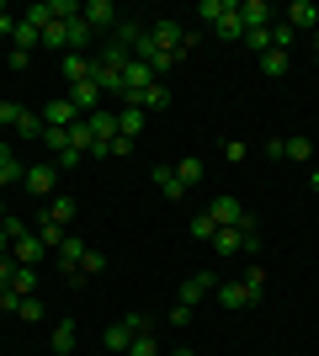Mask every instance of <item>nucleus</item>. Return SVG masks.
<instances>
[{
    "instance_id": "obj_1",
    "label": "nucleus",
    "mask_w": 319,
    "mask_h": 356,
    "mask_svg": "<svg viewBox=\"0 0 319 356\" xmlns=\"http://www.w3.org/2000/svg\"><path fill=\"white\" fill-rule=\"evenodd\" d=\"M128 59H133V54H128V48H117V43H106L101 54H96V86H101V96H122V70H128Z\"/></svg>"
},
{
    "instance_id": "obj_2",
    "label": "nucleus",
    "mask_w": 319,
    "mask_h": 356,
    "mask_svg": "<svg viewBox=\"0 0 319 356\" xmlns=\"http://www.w3.org/2000/svg\"><path fill=\"white\" fill-rule=\"evenodd\" d=\"M149 330H154V319H149V314H122L117 325H106V330H101V346H106L112 356H128L133 335H149Z\"/></svg>"
},
{
    "instance_id": "obj_21",
    "label": "nucleus",
    "mask_w": 319,
    "mask_h": 356,
    "mask_svg": "<svg viewBox=\"0 0 319 356\" xmlns=\"http://www.w3.org/2000/svg\"><path fill=\"white\" fill-rule=\"evenodd\" d=\"M213 38H224V43H245V22H240V6L224 16V22H213Z\"/></svg>"
},
{
    "instance_id": "obj_35",
    "label": "nucleus",
    "mask_w": 319,
    "mask_h": 356,
    "mask_svg": "<svg viewBox=\"0 0 319 356\" xmlns=\"http://www.w3.org/2000/svg\"><path fill=\"white\" fill-rule=\"evenodd\" d=\"M288 160H314V144H309V138H288Z\"/></svg>"
},
{
    "instance_id": "obj_13",
    "label": "nucleus",
    "mask_w": 319,
    "mask_h": 356,
    "mask_svg": "<svg viewBox=\"0 0 319 356\" xmlns=\"http://www.w3.org/2000/svg\"><path fill=\"white\" fill-rule=\"evenodd\" d=\"M154 186H160V197H165V202H181V197H186L181 176H176V165H154Z\"/></svg>"
},
{
    "instance_id": "obj_32",
    "label": "nucleus",
    "mask_w": 319,
    "mask_h": 356,
    "mask_svg": "<svg viewBox=\"0 0 319 356\" xmlns=\"http://www.w3.org/2000/svg\"><path fill=\"white\" fill-rule=\"evenodd\" d=\"M293 38H298V32H293L288 22H272V48H282V54H293Z\"/></svg>"
},
{
    "instance_id": "obj_6",
    "label": "nucleus",
    "mask_w": 319,
    "mask_h": 356,
    "mask_svg": "<svg viewBox=\"0 0 319 356\" xmlns=\"http://www.w3.org/2000/svg\"><path fill=\"white\" fill-rule=\"evenodd\" d=\"M11 261H16V266H32V271H38V266L48 261V245H43V239H38V234L27 229V234H22V239L11 245Z\"/></svg>"
},
{
    "instance_id": "obj_34",
    "label": "nucleus",
    "mask_w": 319,
    "mask_h": 356,
    "mask_svg": "<svg viewBox=\"0 0 319 356\" xmlns=\"http://www.w3.org/2000/svg\"><path fill=\"white\" fill-rule=\"evenodd\" d=\"M43 298H22V309H16V319H32V325H38V319H43Z\"/></svg>"
},
{
    "instance_id": "obj_47",
    "label": "nucleus",
    "mask_w": 319,
    "mask_h": 356,
    "mask_svg": "<svg viewBox=\"0 0 319 356\" xmlns=\"http://www.w3.org/2000/svg\"><path fill=\"white\" fill-rule=\"evenodd\" d=\"M0 255H11V239H6V234H0Z\"/></svg>"
},
{
    "instance_id": "obj_41",
    "label": "nucleus",
    "mask_w": 319,
    "mask_h": 356,
    "mask_svg": "<svg viewBox=\"0 0 319 356\" xmlns=\"http://www.w3.org/2000/svg\"><path fill=\"white\" fill-rule=\"evenodd\" d=\"M245 282L256 287V293H266V266H250V271H245Z\"/></svg>"
},
{
    "instance_id": "obj_28",
    "label": "nucleus",
    "mask_w": 319,
    "mask_h": 356,
    "mask_svg": "<svg viewBox=\"0 0 319 356\" xmlns=\"http://www.w3.org/2000/svg\"><path fill=\"white\" fill-rule=\"evenodd\" d=\"M11 293H16V298H38V271L22 266V271L11 277Z\"/></svg>"
},
{
    "instance_id": "obj_36",
    "label": "nucleus",
    "mask_w": 319,
    "mask_h": 356,
    "mask_svg": "<svg viewBox=\"0 0 319 356\" xmlns=\"http://www.w3.org/2000/svg\"><path fill=\"white\" fill-rule=\"evenodd\" d=\"M218 234V223L208 218V213H197V218H192V239H213Z\"/></svg>"
},
{
    "instance_id": "obj_16",
    "label": "nucleus",
    "mask_w": 319,
    "mask_h": 356,
    "mask_svg": "<svg viewBox=\"0 0 319 356\" xmlns=\"http://www.w3.org/2000/svg\"><path fill=\"white\" fill-rule=\"evenodd\" d=\"M11 48H22V54H32V48H43V32L32 27L27 16H16V27H11Z\"/></svg>"
},
{
    "instance_id": "obj_15",
    "label": "nucleus",
    "mask_w": 319,
    "mask_h": 356,
    "mask_svg": "<svg viewBox=\"0 0 319 356\" xmlns=\"http://www.w3.org/2000/svg\"><path fill=\"white\" fill-rule=\"evenodd\" d=\"M245 223H250V218H245ZM245 223H234V229H218L208 245H213L218 255H240V250H245Z\"/></svg>"
},
{
    "instance_id": "obj_22",
    "label": "nucleus",
    "mask_w": 319,
    "mask_h": 356,
    "mask_svg": "<svg viewBox=\"0 0 319 356\" xmlns=\"http://www.w3.org/2000/svg\"><path fill=\"white\" fill-rule=\"evenodd\" d=\"M32 234L43 239L48 250H59L64 239H69V229H64V223H54V218H38V223H32Z\"/></svg>"
},
{
    "instance_id": "obj_49",
    "label": "nucleus",
    "mask_w": 319,
    "mask_h": 356,
    "mask_svg": "<svg viewBox=\"0 0 319 356\" xmlns=\"http://www.w3.org/2000/svg\"><path fill=\"white\" fill-rule=\"evenodd\" d=\"M0 218H6V197H0Z\"/></svg>"
},
{
    "instance_id": "obj_38",
    "label": "nucleus",
    "mask_w": 319,
    "mask_h": 356,
    "mask_svg": "<svg viewBox=\"0 0 319 356\" xmlns=\"http://www.w3.org/2000/svg\"><path fill=\"white\" fill-rule=\"evenodd\" d=\"M16 118H22V106H16V102H0V128H16Z\"/></svg>"
},
{
    "instance_id": "obj_26",
    "label": "nucleus",
    "mask_w": 319,
    "mask_h": 356,
    "mask_svg": "<svg viewBox=\"0 0 319 356\" xmlns=\"http://www.w3.org/2000/svg\"><path fill=\"white\" fill-rule=\"evenodd\" d=\"M234 6H240V0H202V6H197V16H202V27H213V22H224V16L234 11Z\"/></svg>"
},
{
    "instance_id": "obj_25",
    "label": "nucleus",
    "mask_w": 319,
    "mask_h": 356,
    "mask_svg": "<svg viewBox=\"0 0 319 356\" xmlns=\"http://www.w3.org/2000/svg\"><path fill=\"white\" fill-rule=\"evenodd\" d=\"M117 134L122 138H138V134H144V112H138V106H117Z\"/></svg>"
},
{
    "instance_id": "obj_44",
    "label": "nucleus",
    "mask_w": 319,
    "mask_h": 356,
    "mask_svg": "<svg viewBox=\"0 0 319 356\" xmlns=\"http://www.w3.org/2000/svg\"><path fill=\"white\" fill-rule=\"evenodd\" d=\"M80 160H85V154H80V149H64V154H59V170H75Z\"/></svg>"
},
{
    "instance_id": "obj_39",
    "label": "nucleus",
    "mask_w": 319,
    "mask_h": 356,
    "mask_svg": "<svg viewBox=\"0 0 319 356\" xmlns=\"http://www.w3.org/2000/svg\"><path fill=\"white\" fill-rule=\"evenodd\" d=\"M192 314H197V309H186V303H176V309H170V325H176V330H186V325H192Z\"/></svg>"
},
{
    "instance_id": "obj_10",
    "label": "nucleus",
    "mask_w": 319,
    "mask_h": 356,
    "mask_svg": "<svg viewBox=\"0 0 319 356\" xmlns=\"http://www.w3.org/2000/svg\"><path fill=\"white\" fill-rule=\"evenodd\" d=\"M288 27L293 32H319V6L314 0H293L288 6Z\"/></svg>"
},
{
    "instance_id": "obj_37",
    "label": "nucleus",
    "mask_w": 319,
    "mask_h": 356,
    "mask_svg": "<svg viewBox=\"0 0 319 356\" xmlns=\"http://www.w3.org/2000/svg\"><path fill=\"white\" fill-rule=\"evenodd\" d=\"M106 154H117V160H128V154H133V138H112V144H106Z\"/></svg>"
},
{
    "instance_id": "obj_14",
    "label": "nucleus",
    "mask_w": 319,
    "mask_h": 356,
    "mask_svg": "<svg viewBox=\"0 0 319 356\" xmlns=\"http://www.w3.org/2000/svg\"><path fill=\"white\" fill-rule=\"evenodd\" d=\"M69 102H75L80 118H91V112H101V86H96V80H85V86L69 90Z\"/></svg>"
},
{
    "instance_id": "obj_50",
    "label": "nucleus",
    "mask_w": 319,
    "mask_h": 356,
    "mask_svg": "<svg viewBox=\"0 0 319 356\" xmlns=\"http://www.w3.org/2000/svg\"><path fill=\"white\" fill-rule=\"evenodd\" d=\"M314 54H319V32H314Z\"/></svg>"
},
{
    "instance_id": "obj_5",
    "label": "nucleus",
    "mask_w": 319,
    "mask_h": 356,
    "mask_svg": "<svg viewBox=\"0 0 319 356\" xmlns=\"http://www.w3.org/2000/svg\"><path fill=\"white\" fill-rule=\"evenodd\" d=\"M80 16H85L91 32H117V6H112V0H85Z\"/></svg>"
},
{
    "instance_id": "obj_17",
    "label": "nucleus",
    "mask_w": 319,
    "mask_h": 356,
    "mask_svg": "<svg viewBox=\"0 0 319 356\" xmlns=\"http://www.w3.org/2000/svg\"><path fill=\"white\" fill-rule=\"evenodd\" d=\"M85 255H91V245H85L80 234H69V239L59 245V261H64V271H69V277L80 271V261H85Z\"/></svg>"
},
{
    "instance_id": "obj_27",
    "label": "nucleus",
    "mask_w": 319,
    "mask_h": 356,
    "mask_svg": "<svg viewBox=\"0 0 319 356\" xmlns=\"http://www.w3.org/2000/svg\"><path fill=\"white\" fill-rule=\"evenodd\" d=\"M43 48H54V54H69V27H64V22H48V27H43Z\"/></svg>"
},
{
    "instance_id": "obj_11",
    "label": "nucleus",
    "mask_w": 319,
    "mask_h": 356,
    "mask_svg": "<svg viewBox=\"0 0 319 356\" xmlns=\"http://www.w3.org/2000/svg\"><path fill=\"white\" fill-rule=\"evenodd\" d=\"M240 22H245V32H256V27H272L277 11L266 6V0H240Z\"/></svg>"
},
{
    "instance_id": "obj_48",
    "label": "nucleus",
    "mask_w": 319,
    "mask_h": 356,
    "mask_svg": "<svg viewBox=\"0 0 319 356\" xmlns=\"http://www.w3.org/2000/svg\"><path fill=\"white\" fill-rule=\"evenodd\" d=\"M309 186H314V197H319V170H314V176H309Z\"/></svg>"
},
{
    "instance_id": "obj_29",
    "label": "nucleus",
    "mask_w": 319,
    "mask_h": 356,
    "mask_svg": "<svg viewBox=\"0 0 319 356\" xmlns=\"http://www.w3.org/2000/svg\"><path fill=\"white\" fill-rule=\"evenodd\" d=\"M245 48H250V54H272V27H256V32H245Z\"/></svg>"
},
{
    "instance_id": "obj_33",
    "label": "nucleus",
    "mask_w": 319,
    "mask_h": 356,
    "mask_svg": "<svg viewBox=\"0 0 319 356\" xmlns=\"http://www.w3.org/2000/svg\"><path fill=\"white\" fill-rule=\"evenodd\" d=\"M128 356H160V341H154V330H149V335H133Z\"/></svg>"
},
{
    "instance_id": "obj_43",
    "label": "nucleus",
    "mask_w": 319,
    "mask_h": 356,
    "mask_svg": "<svg viewBox=\"0 0 319 356\" xmlns=\"http://www.w3.org/2000/svg\"><path fill=\"white\" fill-rule=\"evenodd\" d=\"M266 160H288V138H272V144H266Z\"/></svg>"
},
{
    "instance_id": "obj_12",
    "label": "nucleus",
    "mask_w": 319,
    "mask_h": 356,
    "mask_svg": "<svg viewBox=\"0 0 319 356\" xmlns=\"http://www.w3.org/2000/svg\"><path fill=\"white\" fill-rule=\"evenodd\" d=\"M59 70H64V80H69V86H85V80L96 74V59H85V54H64Z\"/></svg>"
},
{
    "instance_id": "obj_40",
    "label": "nucleus",
    "mask_w": 319,
    "mask_h": 356,
    "mask_svg": "<svg viewBox=\"0 0 319 356\" xmlns=\"http://www.w3.org/2000/svg\"><path fill=\"white\" fill-rule=\"evenodd\" d=\"M16 271H22V266H16L11 255H0V287H11V277H16Z\"/></svg>"
},
{
    "instance_id": "obj_45",
    "label": "nucleus",
    "mask_w": 319,
    "mask_h": 356,
    "mask_svg": "<svg viewBox=\"0 0 319 356\" xmlns=\"http://www.w3.org/2000/svg\"><path fill=\"white\" fill-rule=\"evenodd\" d=\"M6 64H11V70H27V64H32V54H22V48H11V54H6Z\"/></svg>"
},
{
    "instance_id": "obj_24",
    "label": "nucleus",
    "mask_w": 319,
    "mask_h": 356,
    "mask_svg": "<svg viewBox=\"0 0 319 356\" xmlns=\"http://www.w3.org/2000/svg\"><path fill=\"white\" fill-rule=\"evenodd\" d=\"M43 218H54V223H75V197H48V208H43Z\"/></svg>"
},
{
    "instance_id": "obj_46",
    "label": "nucleus",
    "mask_w": 319,
    "mask_h": 356,
    "mask_svg": "<svg viewBox=\"0 0 319 356\" xmlns=\"http://www.w3.org/2000/svg\"><path fill=\"white\" fill-rule=\"evenodd\" d=\"M165 356H197V351H192V346H176V351H165Z\"/></svg>"
},
{
    "instance_id": "obj_42",
    "label": "nucleus",
    "mask_w": 319,
    "mask_h": 356,
    "mask_svg": "<svg viewBox=\"0 0 319 356\" xmlns=\"http://www.w3.org/2000/svg\"><path fill=\"white\" fill-rule=\"evenodd\" d=\"M224 160H229V165L245 160V144H240V138H229V144H224Z\"/></svg>"
},
{
    "instance_id": "obj_9",
    "label": "nucleus",
    "mask_w": 319,
    "mask_h": 356,
    "mask_svg": "<svg viewBox=\"0 0 319 356\" xmlns=\"http://www.w3.org/2000/svg\"><path fill=\"white\" fill-rule=\"evenodd\" d=\"M75 122H80V112H75V102H69V96H64V102H48V106H43V128H59V134H69Z\"/></svg>"
},
{
    "instance_id": "obj_18",
    "label": "nucleus",
    "mask_w": 319,
    "mask_h": 356,
    "mask_svg": "<svg viewBox=\"0 0 319 356\" xmlns=\"http://www.w3.org/2000/svg\"><path fill=\"white\" fill-rule=\"evenodd\" d=\"M22 176H27V165L11 154V144H0V186H22Z\"/></svg>"
},
{
    "instance_id": "obj_4",
    "label": "nucleus",
    "mask_w": 319,
    "mask_h": 356,
    "mask_svg": "<svg viewBox=\"0 0 319 356\" xmlns=\"http://www.w3.org/2000/svg\"><path fill=\"white\" fill-rule=\"evenodd\" d=\"M54 186H59V165H27L22 192H32V197H59Z\"/></svg>"
},
{
    "instance_id": "obj_3",
    "label": "nucleus",
    "mask_w": 319,
    "mask_h": 356,
    "mask_svg": "<svg viewBox=\"0 0 319 356\" xmlns=\"http://www.w3.org/2000/svg\"><path fill=\"white\" fill-rule=\"evenodd\" d=\"M202 213H208V218L218 223V229H234V223H245V218H250V213H245V202H240V197H229V192H218V197H213V202H208Z\"/></svg>"
},
{
    "instance_id": "obj_23",
    "label": "nucleus",
    "mask_w": 319,
    "mask_h": 356,
    "mask_svg": "<svg viewBox=\"0 0 319 356\" xmlns=\"http://www.w3.org/2000/svg\"><path fill=\"white\" fill-rule=\"evenodd\" d=\"M261 74H266V80H282V74H288V64H293V54H282V48H272V54H261Z\"/></svg>"
},
{
    "instance_id": "obj_30",
    "label": "nucleus",
    "mask_w": 319,
    "mask_h": 356,
    "mask_svg": "<svg viewBox=\"0 0 319 356\" xmlns=\"http://www.w3.org/2000/svg\"><path fill=\"white\" fill-rule=\"evenodd\" d=\"M176 176H181V186H197V181H202V160H197V154H186V160L176 165Z\"/></svg>"
},
{
    "instance_id": "obj_8",
    "label": "nucleus",
    "mask_w": 319,
    "mask_h": 356,
    "mask_svg": "<svg viewBox=\"0 0 319 356\" xmlns=\"http://www.w3.org/2000/svg\"><path fill=\"white\" fill-rule=\"evenodd\" d=\"M261 298L266 293H256L250 282H218V303H224V309H256Z\"/></svg>"
},
{
    "instance_id": "obj_7",
    "label": "nucleus",
    "mask_w": 319,
    "mask_h": 356,
    "mask_svg": "<svg viewBox=\"0 0 319 356\" xmlns=\"http://www.w3.org/2000/svg\"><path fill=\"white\" fill-rule=\"evenodd\" d=\"M208 293H218V277L213 271H197V277H186L181 282V293H176V303H186V309H197Z\"/></svg>"
},
{
    "instance_id": "obj_20",
    "label": "nucleus",
    "mask_w": 319,
    "mask_h": 356,
    "mask_svg": "<svg viewBox=\"0 0 319 356\" xmlns=\"http://www.w3.org/2000/svg\"><path fill=\"white\" fill-rule=\"evenodd\" d=\"M11 134H16V138H32V144H43V112H27V106H22V118H16Z\"/></svg>"
},
{
    "instance_id": "obj_31",
    "label": "nucleus",
    "mask_w": 319,
    "mask_h": 356,
    "mask_svg": "<svg viewBox=\"0 0 319 356\" xmlns=\"http://www.w3.org/2000/svg\"><path fill=\"white\" fill-rule=\"evenodd\" d=\"M54 351H75V319L54 325Z\"/></svg>"
},
{
    "instance_id": "obj_19",
    "label": "nucleus",
    "mask_w": 319,
    "mask_h": 356,
    "mask_svg": "<svg viewBox=\"0 0 319 356\" xmlns=\"http://www.w3.org/2000/svg\"><path fill=\"white\" fill-rule=\"evenodd\" d=\"M165 106H170V86L165 80H154V86L138 96V112H144V118H149V112H165Z\"/></svg>"
}]
</instances>
